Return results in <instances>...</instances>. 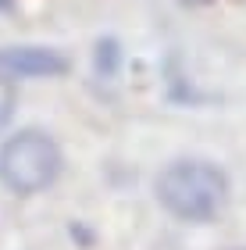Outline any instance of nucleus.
Instances as JSON below:
<instances>
[{
  "label": "nucleus",
  "instance_id": "nucleus-1",
  "mask_svg": "<svg viewBox=\"0 0 246 250\" xmlns=\"http://www.w3.org/2000/svg\"><path fill=\"white\" fill-rule=\"evenodd\" d=\"M157 197L171 214L186 222H207L225 208L228 197V179L218 165L210 161H196V157H186V161L168 165L161 179H157Z\"/></svg>",
  "mask_w": 246,
  "mask_h": 250
},
{
  "label": "nucleus",
  "instance_id": "nucleus-2",
  "mask_svg": "<svg viewBox=\"0 0 246 250\" xmlns=\"http://www.w3.org/2000/svg\"><path fill=\"white\" fill-rule=\"evenodd\" d=\"M61 172V150L47 132L21 129L0 146V183L15 193H39Z\"/></svg>",
  "mask_w": 246,
  "mask_h": 250
},
{
  "label": "nucleus",
  "instance_id": "nucleus-3",
  "mask_svg": "<svg viewBox=\"0 0 246 250\" xmlns=\"http://www.w3.org/2000/svg\"><path fill=\"white\" fill-rule=\"evenodd\" d=\"M68 72V61L47 47H4L0 50V75L4 79H43Z\"/></svg>",
  "mask_w": 246,
  "mask_h": 250
},
{
  "label": "nucleus",
  "instance_id": "nucleus-4",
  "mask_svg": "<svg viewBox=\"0 0 246 250\" xmlns=\"http://www.w3.org/2000/svg\"><path fill=\"white\" fill-rule=\"evenodd\" d=\"M15 86H11V79L0 75V129L11 122V115H15Z\"/></svg>",
  "mask_w": 246,
  "mask_h": 250
},
{
  "label": "nucleus",
  "instance_id": "nucleus-5",
  "mask_svg": "<svg viewBox=\"0 0 246 250\" xmlns=\"http://www.w3.org/2000/svg\"><path fill=\"white\" fill-rule=\"evenodd\" d=\"M228 250H246V247H228Z\"/></svg>",
  "mask_w": 246,
  "mask_h": 250
}]
</instances>
